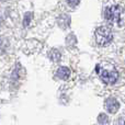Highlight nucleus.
<instances>
[{"label": "nucleus", "instance_id": "f257e3e1", "mask_svg": "<svg viewBox=\"0 0 125 125\" xmlns=\"http://www.w3.org/2000/svg\"><path fill=\"white\" fill-rule=\"evenodd\" d=\"M97 73H99L100 78L102 81L105 83H114L119 78V73L114 68V66H102V65H98L97 66Z\"/></svg>", "mask_w": 125, "mask_h": 125}, {"label": "nucleus", "instance_id": "f03ea898", "mask_svg": "<svg viewBox=\"0 0 125 125\" xmlns=\"http://www.w3.org/2000/svg\"><path fill=\"white\" fill-rule=\"evenodd\" d=\"M112 32L108 26H100L95 30V41L100 46H105L112 41Z\"/></svg>", "mask_w": 125, "mask_h": 125}, {"label": "nucleus", "instance_id": "7ed1b4c3", "mask_svg": "<svg viewBox=\"0 0 125 125\" xmlns=\"http://www.w3.org/2000/svg\"><path fill=\"white\" fill-rule=\"evenodd\" d=\"M121 14H122V8L119 6H111L105 9V15L106 21L110 23H117L121 20Z\"/></svg>", "mask_w": 125, "mask_h": 125}, {"label": "nucleus", "instance_id": "20e7f679", "mask_svg": "<svg viewBox=\"0 0 125 125\" xmlns=\"http://www.w3.org/2000/svg\"><path fill=\"white\" fill-rule=\"evenodd\" d=\"M105 109L108 110V112L110 113H116L120 109V103L116 99L114 98H109L105 101Z\"/></svg>", "mask_w": 125, "mask_h": 125}, {"label": "nucleus", "instance_id": "39448f33", "mask_svg": "<svg viewBox=\"0 0 125 125\" xmlns=\"http://www.w3.org/2000/svg\"><path fill=\"white\" fill-rule=\"evenodd\" d=\"M56 76L59 79L67 80L69 78V76H70V69L67 68V67H61V68H58V70L56 71Z\"/></svg>", "mask_w": 125, "mask_h": 125}, {"label": "nucleus", "instance_id": "423d86ee", "mask_svg": "<svg viewBox=\"0 0 125 125\" xmlns=\"http://www.w3.org/2000/svg\"><path fill=\"white\" fill-rule=\"evenodd\" d=\"M69 23H70V17L67 14H62L58 18V25L61 26L62 29H66L69 26Z\"/></svg>", "mask_w": 125, "mask_h": 125}, {"label": "nucleus", "instance_id": "0eeeda50", "mask_svg": "<svg viewBox=\"0 0 125 125\" xmlns=\"http://www.w3.org/2000/svg\"><path fill=\"white\" fill-rule=\"evenodd\" d=\"M50 57L53 59L54 62H58L59 59H61V53L58 52L57 50H52L51 51V53H50Z\"/></svg>", "mask_w": 125, "mask_h": 125}, {"label": "nucleus", "instance_id": "6e6552de", "mask_svg": "<svg viewBox=\"0 0 125 125\" xmlns=\"http://www.w3.org/2000/svg\"><path fill=\"white\" fill-rule=\"evenodd\" d=\"M79 1L80 0H67V2H68V4L70 7H73V8H75V7H77L78 4H79Z\"/></svg>", "mask_w": 125, "mask_h": 125}, {"label": "nucleus", "instance_id": "1a4fd4ad", "mask_svg": "<svg viewBox=\"0 0 125 125\" xmlns=\"http://www.w3.org/2000/svg\"><path fill=\"white\" fill-rule=\"evenodd\" d=\"M99 123H108V117H106L105 114L99 115Z\"/></svg>", "mask_w": 125, "mask_h": 125}, {"label": "nucleus", "instance_id": "9d476101", "mask_svg": "<svg viewBox=\"0 0 125 125\" xmlns=\"http://www.w3.org/2000/svg\"><path fill=\"white\" fill-rule=\"evenodd\" d=\"M1 50H2V41L0 40V51H1Z\"/></svg>", "mask_w": 125, "mask_h": 125}, {"label": "nucleus", "instance_id": "9b49d317", "mask_svg": "<svg viewBox=\"0 0 125 125\" xmlns=\"http://www.w3.org/2000/svg\"><path fill=\"white\" fill-rule=\"evenodd\" d=\"M0 24H1V18H0Z\"/></svg>", "mask_w": 125, "mask_h": 125}]
</instances>
